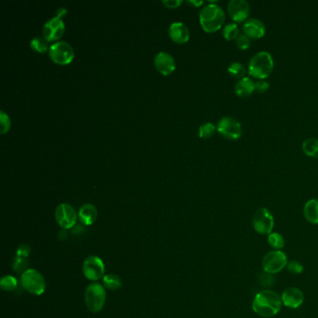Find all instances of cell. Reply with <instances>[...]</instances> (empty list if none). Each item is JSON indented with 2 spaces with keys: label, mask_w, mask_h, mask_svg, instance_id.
I'll return each instance as SVG.
<instances>
[{
  "label": "cell",
  "mask_w": 318,
  "mask_h": 318,
  "mask_svg": "<svg viewBox=\"0 0 318 318\" xmlns=\"http://www.w3.org/2000/svg\"><path fill=\"white\" fill-rule=\"evenodd\" d=\"M282 300L277 292L272 290H262L256 295L252 303V309L261 317H272L280 312Z\"/></svg>",
  "instance_id": "obj_1"
},
{
  "label": "cell",
  "mask_w": 318,
  "mask_h": 318,
  "mask_svg": "<svg viewBox=\"0 0 318 318\" xmlns=\"http://www.w3.org/2000/svg\"><path fill=\"white\" fill-rule=\"evenodd\" d=\"M225 15L223 9L217 3H209L200 11L199 20L202 28L207 33H215L224 25Z\"/></svg>",
  "instance_id": "obj_2"
},
{
  "label": "cell",
  "mask_w": 318,
  "mask_h": 318,
  "mask_svg": "<svg viewBox=\"0 0 318 318\" xmlns=\"http://www.w3.org/2000/svg\"><path fill=\"white\" fill-rule=\"evenodd\" d=\"M274 68V61L270 52L261 51L254 54L248 63L247 72L253 78L265 79Z\"/></svg>",
  "instance_id": "obj_3"
},
{
  "label": "cell",
  "mask_w": 318,
  "mask_h": 318,
  "mask_svg": "<svg viewBox=\"0 0 318 318\" xmlns=\"http://www.w3.org/2000/svg\"><path fill=\"white\" fill-rule=\"evenodd\" d=\"M105 300V290L99 283H93L86 288L85 303L91 312H100L104 307Z\"/></svg>",
  "instance_id": "obj_4"
},
{
  "label": "cell",
  "mask_w": 318,
  "mask_h": 318,
  "mask_svg": "<svg viewBox=\"0 0 318 318\" xmlns=\"http://www.w3.org/2000/svg\"><path fill=\"white\" fill-rule=\"evenodd\" d=\"M21 284L26 290L33 295L40 296L46 290L44 277L34 269H28L22 274Z\"/></svg>",
  "instance_id": "obj_5"
},
{
  "label": "cell",
  "mask_w": 318,
  "mask_h": 318,
  "mask_svg": "<svg viewBox=\"0 0 318 318\" xmlns=\"http://www.w3.org/2000/svg\"><path fill=\"white\" fill-rule=\"evenodd\" d=\"M49 55L54 63L68 65L72 62L75 53L73 48L68 42L59 40L50 46Z\"/></svg>",
  "instance_id": "obj_6"
},
{
  "label": "cell",
  "mask_w": 318,
  "mask_h": 318,
  "mask_svg": "<svg viewBox=\"0 0 318 318\" xmlns=\"http://www.w3.org/2000/svg\"><path fill=\"white\" fill-rule=\"evenodd\" d=\"M217 131L221 136L229 140H237L243 134L240 122L230 116H225L219 120Z\"/></svg>",
  "instance_id": "obj_7"
},
{
  "label": "cell",
  "mask_w": 318,
  "mask_h": 318,
  "mask_svg": "<svg viewBox=\"0 0 318 318\" xmlns=\"http://www.w3.org/2000/svg\"><path fill=\"white\" fill-rule=\"evenodd\" d=\"M287 258L286 254L281 250H274L269 252L262 261L263 271L271 274H274L281 271L287 267Z\"/></svg>",
  "instance_id": "obj_8"
},
{
  "label": "cell",
  "mask_w": 318,
  "mask_h": 318,
  "mask_svg": "<svg viewBox=\"0 0 318 318\" xmlns=\"http://www.w3.org/2000/svg\"><path fill=\"white\" fill-rule=\"evenodd\" d=\"M253 226L260 235H270L274 226V219L267 208L258 209L253 216Z\"/></svg>",
  "instance_id": "obj_9"
},
{
  "label": "cell",
  "mask_w": 318,
  "mask_h": 318,
  "mask_svg": "<svg viewBox=\"0 0 318 318\" xmlns=\"http://www.w3.org/2000/svg\"><path fill=\"white\" fill-rule=\"evenodd\" d=\"M83 273L91 281H97L104 277V264L97 256H90L83 263Z\"/></svg>",
  "instance_id": "obj_10"
},
{
  "label": "cell",
  "mask_w": 318,
  "mask_h": 318,
  "mask_svg": "<svg viewBox=\"0 0 318 318\" xmlns=\"http://www.w3.org/2000/svg\"><path fill=\"white\" fill-rule=\"evenodd\" d=\"M55 219L63 229H72L76 225L77 213L70 204H59L55 210Z\"/></svg>",
  "instance_id": "obj_11"
},
{
  "label": "cell",
  "mask_w": 318,
  "mask_h": 318,
  "mask_svg": "<svg viewBox=\"0 0 318 318\" xmlns=\"http://www.w3.org/2000/svg\"><path fill=\"white\" fill-rule=\"evenodd\" d=\"M63 33H65V24L63 19L57 16H54L50 20H48L42 29L43 37L48 42L56 41L63 36Z\"/></svg>",
  "instance_id": "obj_12"
},
{
  "label": "cell",
  "mask_w": 318,
  "mask_h": 318,
  "mask_svg": "<svg viewBox=\"0 0 318 318\" xmlns=\"http://www.w3.org/2000/svg\"><path fill=\"white\" fill-rule=\"evenodd\" d=\"M229 17L235 23L245 22L250 13V6L245 0H230L227 5Z\"/></svg>",
  "instance_id": "obj_13"
},
{
  "label": "cell",
  "mask_w": 318,
  "mask_h": 318,
  "mask_svg": "<svg viewBox=\"0 0 318 318\" xmlns=\"http://www.w3.org/2000/svg\"><path fill=\"white\" fill-rule=\"evenodd\" d=\"M154 66L157 70L164 76L173 73L176 69V62L172 55L167 52H158L154 58Z\"/></svg>",
  "instance_id": "obj_14"
},
{
  "label": "cell",
  "mask_w": 318,
  "mask_h": 318,
  "mask_svg": "<svg viewBox=\"0 0 318 318\" xmlns=\"http://www.w3.org/2000/svg\"><path fill=\"white\" fill-rule=\"evenodd\" d=\"M244 34L251 39L261 38L266 33V26L257 18L247 19L243 26Z\"/></svg>",
  "instance_id": "obj_15"
},
{
  "label": "cell",
  "mask_w": 318,
  "mask_h": 318,
  "mask_svg": "<svg viewBox=\"0 0 318 318\" xmlns=\"http://www.w3.org/2000/svg\"><path fill=\"white\" fill-rule=\"evenodd\" d=\"M281 300L285 306L290 309H297L304 302V296L303 291L298 287H288L282 294Z\"/></svg>",
  "instance_id": "obj_16"
},
{
  "label": "cell",
  "mask_w": 318,
  "mask_h": 318,
  "mask_svg": "<svg viewBox=\"0 0 318 318\" xmlns=\"http://www.w3.org/2000/svg\"><path fill=\"white\" fill-rule=\"evenodd\" d=\"M168 34L174 41L179 44L186 43L189 39L188 27L182 22L172 23L168 28Z\"/></svg>",
  "instance_id": "obj_17"
},
{
  "label": "cell",
  "mask_w": 318,
  "mask_h": 318,
  "mask_svg": "<svg viewBox=\"0 0 318 318\" xmlns=\"http://www.w3.org/2000/svg\"><path fill=\"white\" fill-rule=\"evenodd\" d=\"M97 209L94 204H85L78 210V217L82 224L89 226L97 219Z\"/></svg>",
  "instance_id": "obj_18"
},
{
  "label": "cell",
  "mask_w": 318,
  "mask_h": 318,
  "mask_svg": "<svg viewBox=\"0 0 318 318\" xmlns=\"http://www.w3.org/2000/svg\"><path fill=\"white\" fill-rule=\"evenodd\" d=\"M235 92L239 97H247L255 92V81L249 77L241 78L235 84Z\"/></svg>",
  "instance_id": "obj_19"
},
{
  "label": "cell",
  "mask_w": 318,
  "mask_h": 318,
  "mask_svg": "<svg viewBox=\"0 0 318 318\" xmlns=\"http://www.w3.org/2000/svg\"><path fill=\"white\" fill-rule=\"evenodd\" d=\"M303 215L309 222L318 224V199H311L303 207Z\"/></svg>",
  "instance_id": "obj_20"
},
{
  "label": "cell",
  "mask_w": 318,
  "mask_h": 318,
  "mask_svg": "<svg viewBox=\"0 0 318 318\" xmlns=\"http://www.w3.org/2000/svg\"><path fill=\"white\" fill-rule=\"evenodd\" d=\"M303 151L305 155L312 158H318V139L314 137L307 138L303 143Z\"/></svg>",
  "instance_id": "obj_21"
},
{
  "label": "cell",
  "mask_w": 318,
  "mask_h": 318,
  "mask_svg": "<svg viewBox=\"0 0 318 318\" xmlns=\"http://www.w3.org/2000/svg\"><path fill=\"white\" fill-rule=\"evenodd\" d=\"M228 73L235 78H245V73H246V69L245 66L240 62H232L229 65L228 67Z\"/></svg>",
  "instance_id": "obj_22"
},
{
  "label": "cell",
  "mask_w": 318,
  "mask_h": 318,
  "mask_svg": "<svg viewBox=\"0 0 318 318\" xmlns=\"http://www.w3.org/2000/svg\"><path fill=\"white\" fill-rule=\"evenodd\" d=\"M222 35L227 40H235L239 34V27L236 23H229L226 25L222 30Z\"/></svg>",
  "instance_id": "obj_23"
},
{
  "label": "cell",
  "mask_w": 318,
  "mask_h": 318,
  "mask_svg": "<svg viewBox=\"0 0 318 318\" xmlns=\"http://www.w3.org/2000/svg\"><path fill=\"white\" fill-rule=\"evenodd\" d=\"M30 47L32 50H34L35 52H39V53H44V52L49 51V45L48 41L43 37H34L30 41Z\"/></svg>",
  "instance_id": "obj_24"
},
{
  "label": "cell",
  "mask_w": 318,
  "mask_h": 318,
  "mask_svg": "<svg viewBox=\"0 0 318 318\" xmlns=\"http://www.w3.org/2000/svg\"><path fill=\"white\" fill-rule=\"evenodd\" d=\"M104 286L111 290H117L121 287V279L116 274H107L103 277Z\"/></svg>",
  "instance_id": "obj_25"
},
{
  "label": "cell",
  "mask_w": 318,
  "mask_h": 318,
  "mask_svg": "<svg viewBox=\"0 0 318 318\" xmlns=\"http://www.w3.org/2000/svg\"><path fill=\"white\" fill-rule=\"evenodd\" d=\"M268 243L272 248L280 250L285 246V239L281 235L277 232H271L268 235Z\"/></svg>",
  "instance_id": "obj_26"
},
{
  "label": "cell",
  "mask_w": 318,
  "mask_h": 318,
  "mask_svg": "<svg viewBox=\"0 0 318 318\" xmlns=\"http://www.w3.org/2000/svg\"><path fill=\"white\" fill-rule=\"evenodd\" d=\"M217 126L212 122H205L199 127L198 135L201 138H210L214 136Z\"/></svg>",
  "instance_id": "obj_27"
},
{
  "label": "cell",
  "mask_w": 318,
  "mask_h": 318,
  "mask_svg": "<svg viewBox=\"0 0 318 318\" xmlns=\"http://www.w3.org/2000/svg\"><path fill=\"white\" fill-rule=\"evenodd\" d=\"M28 267V260L26 257H21V256H16L13 260V263H12V269L13 271H15L16 272H25L27 271Z\"/></svg>",
  "instance_id": "obj_28"
},
{
  "label": "cell",
  "mask_w": 318,
  "mask_h": 318,
  "mask_svg": "<svg viewBox=\"0 0 318 318\" xmlns=\"http://www.w3.org/2000/svg\"><path fill=\"white\" fill-rule=\"evenodd\" d=\"M0 286L3 290L6 291H13L18 287V281L15 277L11 275H6L1 279Z\"/></svg>",
  "instance_id": "obj_29"
},
{
  "label": "cell",
  "mask_w": 318,
  "mask_h": 318,
  "mask_svg": "<svg viewBox=\"0 0 318 318\" xmlns=\"http://www.w3.org/2000/svg\"><path fill=\"white\" fill-rule=\"evenodd\" d=\"M11 121L10 116L5 111L1 110L0 112V132L1 134H5L11 128Z\"/></svg>",
  "instance_id": "obj_30"
},
{
  "label": "cell",
  "mask_w": 318,
  "mask_h": 318,
  "mask_svg": "<svg viewBox=\"0 0 318 318\" xmlns=\"http://www.w3.org/2000/svg\"><path fill=\"white\" fill-rule=\"evenodd\" d=\"M235 44L240 50L245 51V50H247V49L250 48L251 38H249V37L243 33V34H240L237 37V38L235 39Z\"/></svg>",
  "instance_id": "obj_31"
},
{
  "label": "cell",
  "mask_w": 318,
  "mask_h": 318,
  "mask_svg": "<svg viewBox=\"0 0 318 318\" xmlns=\"http://www.w3.org/2000/svg\"><path fill=\"white\" fill-rule=\"evenodd\" d=\"M287 270L291 273H302L303 271V264L298 261H290L287 262Z\"/></svg>",
  "instance_id": "obj_32"
},
{
  "label": "cell",
  "mask_w": 318,
  "mask_h": 318,
  "mask_svg": "<svg viewBox=\"0 0 318 318\" xmlns=\"http://www.w3.org/2000/svg\"><path fill=\"white\" fill-rule=\"evenodd\" d=\"M270 89V83L265 79H258L255 81V91L258 93H265Z\"/></svg>",
  "instance_id": "obj_33"
},
{
  "label": "cell",
  "mask_w": 318,
  "mask_h": 318,
  "mask_svg": "<svg viewBox=\"0 0 318 318\" xmlns=\"http://www.w3.org/2000/svg\"><path fill=\"white\" fill-rule=\"evenodd\" d=\"M30 252H31L30 246L28 245H26V244H24V245H21L18 247V249L16 251V256H21V257L28 258V256L30 254Z\"/></svg>",
  "instance_id": "obj_34"
},
{
  "label": "cell",
  "mask_w": 318,
  "mask_h": 318,
  "mask_svg": "<svg viewBox=\"0 0 318 318\" xmlns=\"http://www.w3.org/2000/svg\"><path fill=\"white\" fill-rule=\"evenodd\" d=\"M260 281H261V284L262 286L269 287V286L272 285V283H273V277H271V273L265 272V273H263L262 275H261Z\"/></svg>",
  "instance_id": "obj_35"
},
{
  "label": "cell",
  "mask_w": 318,
  "mask_h": 318,
  "mask_svg": "<svg viewBox=\"0 0 318 318\" xmlns=\"http://www.w3.org/2000/svg\"><path fill=\"white\" fill-rule=\"evenodd\" d=\"M162 4L170 9H176L183 3V0H162Z\"/></svg>",
  "instance_id": "obj_36"
},
{
  "label": "cell",
  "mask_w": 318,
  "mask_h": 318,
  "mask_svg": "<svg viewBox=\"0 0 318 318\" xmlns=\"http://www.w3.org/2000/svg\"><path fill=\"white\" fill-rule=\"evenodd\" d=\"M188 3L189 5H193L194 7H200L204 4L202 0H188Z\"/></svg>",
  "instance_id": "obj_37"
},
{
  "label": "cell",
  "mask_w": 318,
  "mask_h": 318,
  "mask_svg": "<svg viewBox=\"0 0 318 318\" xmlns=\"http://www.w3.org/2000/svg\"><path fill=\"white\" fill-rule=\"evenodd\" d=\"M67 12H68L67 9H65V8H60V9H58L57 14H56V16H57V17H60V18H62V17H63V16L65 15Z\"/></svg>",
  "instance_id": "obj_38"
},
{
  "label": "cell",
  "mask_w": 318,
  "mask_h": 318,
  "mask_svg": "<svg viewBox=\"0 0 318 318\" xmlns=\"http://www.w3.org/2000/svg\"><path fill=\"white\" fill-rule=\"evenodd\" d=\"M58 235H59V239H61V240H63V239H66L68 237L67 234H66V229H62Z\"/></svg>",
  "instance_id": "obj_39"
}]
</instances>
